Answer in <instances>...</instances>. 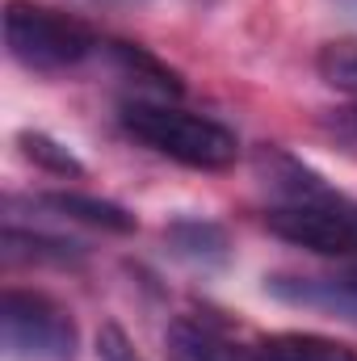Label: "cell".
I'll return each instance as SVG.
<instances>
[{
    "mask_svg": "<svg viewBox=\"0 0 357 361\" xmlns=\"http://www.w3.org/2000/svg\"><path fill=\"white\" fill-rule=\"evenodd\" d=\"M257 173L273 193L265 227L277 240L315 257L357 261V197L332 189L315 169L277 147H265L257 156Z\"/></svg>",
    "mask_w": 357,
    "mask_h": 361,
    "instance_id": "cell-1",
    "label": "cell"
},
{
    "mask_svg": "<svg viewBox=\"0 0 357 361\" xmlns=\"http://www.w3.org/2000/svg\"><path fill=\"white\" fill-rule=\"evenodd\" d=\"M118 122L135 143L198 173H223L240 160V139L231 126L206 114H189L169 101H147V97L122 101Z\"/></svg>",
    "mask_w": 357,
    "mask_h": 361,
    "instance_id": "cell-2",
    "label": "cell"
},
{
    "mask_svg": "<svg viewBox=\"0 0 357 361\" xmlns=\"http://www.w3.org/2000/svg\"><path fill=\"white\" fill-rule=\"evenodd\" d=\"M4 47L13 63H21L25 72L55 76V72L80 68L89 55H97L101 38L76 13L47 8L34 0H8L4 4Z\"/></svg>",
    "mask_w": 357,
    "mask_h": 361,
    "instance_id": "cell-3",
    "label": "cell"
},
{
    "mask_svg": "<svg viewBox=\"0 0 357 361\" xmlns=\"http://www.w3.org/2000/svg\"><path fill=\"white\" fill-rule=\"evenodd\" d=\"M0 341L13 361H72L80 332L72 311L51 294L8 286L0 298Z\"/></svg>",
    "mask_w": 357,
    "mask_h": 361,
    "instance_id": "cell-4",
    "label": "cell"
},
{
    "mask_svg": "<svg viewBox=\"0 0 357 361\" xmlns=\"http://www.w3.org/2000/svg\"><path fill=\"white\" fill-rule=\"evenodd\" d=\"M265 294L286 302V307H303V311H320L328 319H345L357 324V265L341 269H303V273H269Z\"/></svg>",
    "mask_w": 357,
    "mask_h": 361,
    "instance_id": "cell-5",
    "label": "cell"
},
{
    "mask_svg": "<svg viewBox=\"0 0 357 361\" xmlns=\"http://www.w3.org/2000/svg\"><path fill=\"white\" fill-rule=\"evenodd\" d=\"M169 361H257L248 341H236V332L219 315H181L164 332Z\"/></svg>",
    "mask_w": 357,
    "mask_h": 361,
    "instance_id": "cell-6",
    "label": "cell"
},
{
    "mask_svg": "<svg viewBox=\"0 0 357 361\" xmlns=\"http://www.w3.org/2000/svg\"><path fill=\"white\" fill-rule=\"evenodd\" d=\"M38 206L55 210L59 219H72V223H85V227H97V231H109V235H131L139 231V219L109 202V197H92V193H76V189H59V193H38L34 197Z\"/></svg>",
    "mask_w": 357,
    "mask_h": 361,
    "instance_id": "cell-7",
    "label": "cell"
},
{
    "mask_svg": "<svg viewBox=\"0 0 357 361\" xmlns=\"http://www.w3.org/2000/svg\"><path fill=\"white\" fill-rule=\"evenodd\" d=\"M253 353L257 361H357L353 345H341L315 332H273L253 341Z\"/></svg>",
    "mask_w": 357,
    "mask_h": 361,
    "instance_id": "cell-8",
    "label": "cell"
},
{
    "mask_svg": "<svg viewBox=\"0 0 357 361\" xmlns=\"http://www.w3.org/2000/svg\"><path fill=\"white\" fill-rule=\"evenodd\" d=\"M105 55L114 59V68H118L122 76L139 80L143 89H156V92H164V97H181V92H185L177 72H173L169 63H160L152 51H143L139 42H109Z\"/></svg>",
    "mask_w": 357,
    "mask_h": 361,
    "instance_id": "cell-9",
    "label": "cell"
},
{
    "mask_svg": "<svg viewBox=\"0 0 357 361\" xmlns=\"http://www.w3.org/2000/svg\"><path fill=\"white\" fill-rule=\"evenodd\" d=\"M4 252H8V261H51V265H72L85 257L80 244L59 240V235H42V231H21L17 219L4 223Z\"/></svg>",
    "mask_w": 357,
    "mask_h": 361,
    "instance_id": "cell-10",
    "label": "cell"
},
{
    "mask_svg": "<svg viewBox=\"0 0 357 361\" xmlns=\"http://www.w3.org/2000/svg\"><path fill=\"white\" fill-rule=\"evenodd\" d=\"M164 235H169L173 252L185 257V261H193V265H219V261H227V235H223V227H214V223L181 219V223H173Z\"/></svg>",
    "mask_w": 357,
    "mask_h": 361,
    "instance_id": "cell-11",
    "label": "cell"
},
{
    "mask_svg": "<svg viewBox=\"0 0 357 361\" xmlns=\"http://www.w3.org/2000/svg\"><path fill=\"white\" fill-rule=\"evenodd\" d=\"M17 147L30 164H38L42 173H55V177H85V164L76 160L72 147H63L59 139H51L47 130H21L17 135Z\"/></svg>",
    "mask_w": 357,
    "mask_h": 361,
    "instance_id": "cell-12",
    "label": "cell"
},
{
    "mask_svg": "<svg viewBox=\"0 0 357 361\" xmlns=\"http://www.w3.org/2000/svg\"><path fill=\"white\" fill-rule=\"evenodd\" d=\"M97 361H147V357L135 349V341L122 332V324L105 319L97 328Z\"/></svg>",
    "mask_w": 357,
    "mask_h": 361,
    "instance_id": "cell-13",
    "label": "cell"
},
{
    "mask_svg": "<svg viewBox=\"0 0 357 361\" xmlns=\"http://www.w3.org/2000/svg\"><path fill=\"white\" fill-rule=\"evenodd\" d=\"M89 4H101V8H135V4H147V0H89Z\"/></svg>",
    "mask_w": 357,
    "mask_h": 361,
    "instance_id": "cell-14",
    "label": "cell"
}]
</instances>
